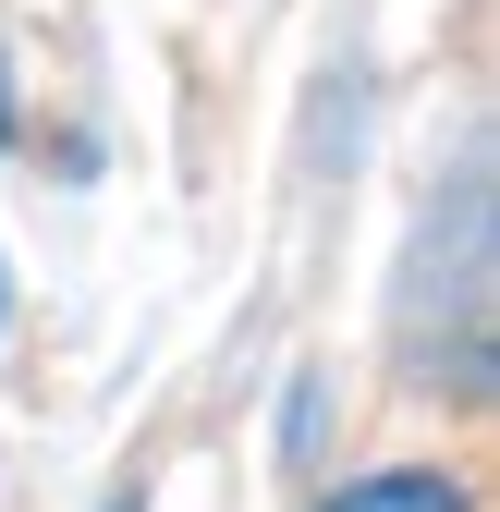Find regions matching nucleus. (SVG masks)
<instances>
[{
  "instance_id": "f257e3e1",
  "label": "nucleus",
  "mask_w": 500,
  "mask_h": 512,
  "mask_svg": "<svg viewBox=\"0 0 500 512\" xmlns=\"http://www.w3.org/2000/svg\"><path fill=\"white\" fill-rule=\"evenodd\" d=\"M330 512H464V488H452L440 464H391V476H366V488H342Z\"/></svg>"
},
{
  "instance_id": "f03ea898",
  "label": "nucleus",
  "mask_w": 500,
  "mask_h": 512,
  "mask_svg": "<svg viewBox=\"0 0 500 512\" xmlns=\"http://www.w3.org/2000/svg\"><path fill=\"white\" fill-rule=\"evenodd\" d=\"M25 135V110H13V61H0V147H13Z\"/></svg>"
},
{
  "instance_id": "7ed1b4c3",
  "label": "nucleus",
  "mask_w": 500,
  "mask_h": 512,
  "mask_svg": "<svg viewBox=\"0 0 500 512\" xmlns=\"http://www.w3.org/2000/svg\"><path fill=\"white\" fill-rule=\"evenodd\" d=\"M0 317H13V305H0Z\"/></svg>"
}]
</instances>
